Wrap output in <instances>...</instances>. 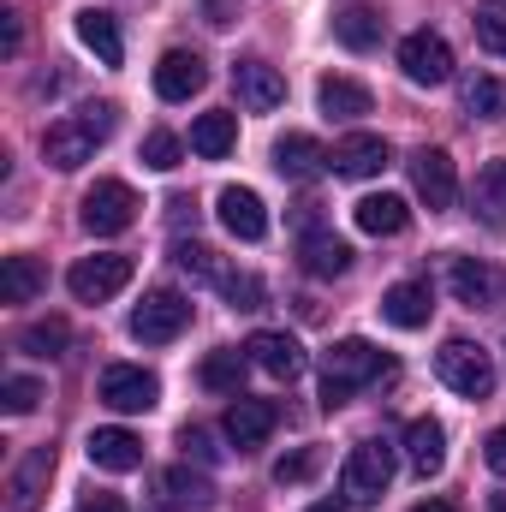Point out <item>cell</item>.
<instances>
[{"mask_svg": "<svg viewBox=\"0 0 506 512\" xmlns=\"http://www.w3.org/2000/svg\"><path fill=\"white\" fill-rule=\"evenodd\" d=\"M108 131H114V102H90L42 131V161L54 173H78L96 155V143H108Z\"/></svg>", "mask_w": 506, "mask_h": 512, "instance_id": "1", "label": "cell"}, {"mask_svg": "<svg viewBox=\"0 0 506 512\" xmlns=\"http://www.w3.org/2000/svg\"><path fill=\"white\" fill-rule=\"evenodd\" d=\"M393 364L381 358L370 340H334L328 352H322V399L328 405H346L358 387H370V382H381Z\"/></svg>", "mask_w": 506, "mask_h": 512, "instance_id": "2", "label": "cell"}, {"mask_svg": "<svg viewBox=\"0 0 506 512\" xmlns=\"http://www.w3.org/2000/svg\"><path fill=\"white\" fill-rule=\"evenodd\" d=\"M393 483V447L387 441H358L340 465V495L346 507H376Z\"/></svg>", "mask_w": 506, "mask_h": 512, "instance_id": "3", "label": "cell"}, {"mask_svg": "<svg viewBox=\"0 0 506 512\" xmlns=\"http://www.w3.org/2000/svg\"><path fill=\"white\" fill-rule=\"evenodd\" d=\"M435 376L453 387L459 399H489L495 393V358L483 346H471V340H447L435 352Z\"/></svg>", "mask_w": 506, "mask_h": 512, "instance_id": "4", "label": "cell"}, {"mask_svg": "<svg viewBox=\"0 0 506 512\" xmlns=\"http://www.w3.org/2000/svg\"><path fill=\"white\" fill-rule=\"evenodd\" d=\"M185 328H191V298H179V292H149L131 310V340H143V346H173Z\"/></svg>", "mask_w": 506, "mask_h": 512, "instance_id": "5", "label": "cell"}, {"mask_svg": "<svg viewBox=\"0 0 506 512\" xmlns=\"http://www.w3.org/2000/svg\"><path fill=\"white\" fill-rule=\"evenodd\" d=\"M137 191L120 185V179H96L90 191H84V227L96 233V239H114V233H126L131 221H137Z\"/></svg>", "mask_w": 506, "mask_h": 512, "instance_id": "6", "label": "cell"}, {"mask_svg": "<svg viewBox=\"0 0 506 512\" xmlns=\"http://www.w3.org/2000/svg\"><path fill=\"white\" fill-rule=\"evenodd\" d=\"M66 286H72V298H78V304H108L114 292H126V286H131V256H120V251L84 256V262H72Z\"/></svg>", "mask_w": 506, "mask_h": 512, "instance_id": "7", "label": "cell"}, {"mask_svg": "<svg viewBox=\"0 0 506 512\" xmlns=\"http://www.w3.org/2000/svg\"><path fill=\"white\" fill-rule=\"evenodd\" d=\"M399 72H405L411 84H423V90L447 84V78H453V48H447V36H435V30H411V36L399 42Z\"/></svg>", "mask_w": 506, "mask_h": 512, "instance_id": "8", "label": "cell"}, {"mask_svg": "<svg viewBox=\"0 0 506 512\" xmlns=\"http://www.w3.org/2000/svg\"><path fill=\"white\" fill-rule=\"evenodd\" d=\"M155 399H161V382L143 364H108L102 370V405L108 411H126L131 417V411H149Z\"/></svg>", "mask_w": 506, "mask_h": 512, "instance_id": "9", "label": "cell"}, {"mask_svg": "<svg viewBox=\"0 0 506 512\" xmlns=\"http://www.w3.org/2000/svg\"><path fill=\"white\" fill-rule=\"evenodd\" d=\"M411 185L429 209H453L459 197V173H453V155L447 149H417L411 155Z\"/></svg>", "mask_w": 506, "mask_h": 512, "instance_id": "10", "label": "cell"}, {"mask_svg": "<svg viewBox=\"0 0 506 512\" xmlns=\"http://www.w3.org/2000/svg\"><path fill=\"white\" fill-rule=\"evenodd\" d=\"M274 423H280V411H274V399H233L227 405V417H221V429H227V441L239 447V453H251V447H262L268 435H274Z\"/></svg>", "mask_w": 506, "mask_h": 512, "instance_id": "11", "label": "cell"}, {"mask_svg": "<svg viewBox=\"0 0 506 512\" xmlns=\"http://www.w3.org/2000/svg\"><path fill=\"white\" fill-rule=\"evenodd\" d=\"M251 364L262 370V376H274V382H298L304 376V346L292 340V334H280V328H262V334H251Z\"/></svg>", "mask_w": 506, "mask_h": 512, "instance_id": "12", "label": "cell"}, {"mask_svg": "<svg viewBox=\"0 0 506 512\" xmlns=\"http://www.w3.org/2000/svg\"><path fill=\"white\" fill-rule=\"evenodd\" d=\"M203 84H209V66L191 48H167L161 54V66H155V96L161 102H191Z\"/></svg>", "mask_w": 506, "mask_h": 512, "instance_id": "13", "label": "cell"}, {"mask_svg": "<svg viewBox=\"0 0 506 512\" xmlns=\"http://www.w3.org/2000/svg\"><path fill=\"white\" fill-rule=\"evenodd\" d=\"M447 286H453V298L459 304H471V310H489L495 298H501V268H489V262H477V256H453L447 262Z\"/></svg>", "mask_w": 506, "mask_h": 512, "instance_id": "14", "label": "cell"}, {"mask_svg": "<svg viewBox=\"0 0 506 512\" xmlns=\"http://www.w3.org/2000/svg\"><path fill=\"white\" fill-rule=\"evenodd\" d=\"M215 215H221V227H227L233 239H245V245L268 239V209H262V197L245 191V185H227V191L215 197Z\"/></svg>", "mask_w": 506, "mask_h": 512, "instance_id": "15", "label": "cell"}, {"mask_svg": "<svg viewBox=\"0 0 506 512\" xmlns=\"http://www.w3.org/2000/svg\"><path fill=\"white\" fill-rule=\"evenodd\" d=\"M233 90H239V102H245L251 114H274V108L286 102V78H280L268 60H239V66H233Z\"/></svg>", "mask_w": 506, "mask_h": 512, "instance_id": "16", "label": "cell"}, {"mask_svg": "<svg viewBox=\"0 0 506 512\" xmlns=\"http://www.w3.org/2000/svg\"><path fill=\"white\" fill-rule=\"evenodd\" d=\"M328 167H334L340 179H376L381 167H387V143H381L376 131H352V137L334 143Z\"/></svg>", "mask_w": 506, "mask_h": 512, "instance_id": "17", "label": "cell"}, {"mask_svg": "<svg viewBox=\"0 0 506 512\" xmlns=\"http://www.w3.org/2000/svg\"><path fill=\"white\" fill-rule=\"evenodd\" d=\"M84 453H90L96 471H114V477H126V471L143 465V441H137L131 429H120V423H114V429H90Z\"/></svg>", "mask_w": 506, "mask_h": 512, "instance_id": "18", "label": "cell"}, {"mask_svg": "<svg viewBox=\"0 0 506 512\" xmlns=\"http://www.w3.org/2000/svg\"><path fill=\"white\" fill-rule=\"evenodd\" d=\"M48 471H54V447H30L12 471V489H6V512H36L42 507V489H48Z\"/></svg>", "mask_w": 506, "mask_h": 512, "instance_id": "19", "label": "cell"}, {"mask_svg": "<svg viewBox=\"0 0 506 512\" xmlns=\"http://www.w3.org/2000/svg\"><path fill=\"white\" fill-rule=\"evenodd\" d=\"M405 459H411L417 477H435V471L447 465V429H441L435 417H411V429H405Z\"/></svg>", "mask_w": 506, "mask_h": 512, "instance_id": "20", "label": "cell"}, {"mask_svg": "<svg viewBox=\"0 0 506 512\" xmlns=\"http://www.w3.org/2000/svg\"><path fill=\"white\" fill-rule=\"evenodd\" d=\"M274 167H280V179H316L328 167V155H322V143L310 131H286L274 143Z\"/></svg>", "mask_w": 506, "mask_h": 512, "instance_id": "21", "label": "cell"}, {"mask_svg": "<svg viewBox=\"0 0 506 512\" xmlns=\"http://www.w3.org/2000/svg\"><path fill=\"white\" fill-rule=\"evenodd\" d=\"M352 221H358V233H370V239H393V233H405L411 209H405V197L376 191V197H364V203L352 209Z\"/></svg>", "mask_w": 506, "mask_h": 512, "instance_id": "22", "label": "cell"}, {"mask_svg": "<svg viewBox=\"0 0 506 512\" xmlns=\"http://www.w3.org/2000/svg\"><path fill=\"white\" fill-rule=\"evenodd\" d=\"M78 42L102 60V66H120L126 60V42H120V24H114V12H96V6H84L78 12Z\"/></svg>", "mask_w": 506, "mask_h": 512, "instance_id": "23", "label": "cell"}, {"mask_svg": "<svg viewBox=\"0 0 506 512\" xmlns=\"http://www.w3.org/2000/svg\"><path fill=\"white\" fill-rule=\"evenodd\" d=\"M429 286L423 280H399V286H387V298H381V322H393V328H423L429 322Z\"/></svg>", "mask_w": 506, "mask_h": 512, "instance_id": "24", "label": "cell"}, {"mask_svg": "<svg viewBox=\"0 0 506 512\" xmlns=\"http://www.w3.org/2000/svg\"><path fill=\"white\" fill-rule=\"evenodd\" d=\"M471 215L483 221V227H506V161H489L483 173H477V185H471Z\"/></svg>", "mask_w": 506, "mask_h": 512, "instance_id": "25", "label": "cell"}, {"mask_svg": "<svg viewBox=\"0 0 506 512\" xmlns=\"http://www.w3.org/2000/svg\"><path fill=\"white\" fill-rule=\"evenodd\" d=\"M298 256H304V268H310L316 280H334V274L352 268V245H346L340 233H304Z\"/></svg>", "mask_w": 506, "mask_h": 512, "instance_id": "26", "label": "cell"}, {"mask_svg": "<svg viewBox=\"0 0 506 512\" xmlns=\"http://www.w3.org/2000/svg\"><path fill=\"white\" fill-rule=\"evenodd\" d=\"M161 495L179 512H209L215 507V483H209L203 471H191V465H173V471L161 477Z\"/></svg>", "mask_w": 506, "mask_h": 512, "instance_id": "27", "label": "cell"}, {"mask_svg": "<svg viewBox=\"0 0 506 512\" xmlns=\"http://www.w3.org/2000/svg\"><path fill=\"white\" fill-rule=\"evenodd\" d=\"M316 102H322V114H328V120H364V114L376 108V102H370V90H364L358 78H322Z\"/></svg>", "mask_w": 506, "mask_h": 512, "instance_id": "28", "label": "cell"}, {"mask_svg": "<svg viewBox=\"0 0 506 512\" xmlns=\"http://www.w3.org/2000/svg\"><path fill=\"white\" fill-rule=\"evenodd\" d=\"M42 286H48V274H42L36 256H6L0 262V304H30Z\"/></svg>", "mask_w": 506, "mask_h": 512, "instance_id": "29", "label": "cell"}, {"mask_svg": "<svg viewBox=\"0 0 506 512\" xmlns=\"http://www.w3.org/2000/svg\"><path fill=\"white\" fill-rule=\"evenodd\" d=\"M233 143H239V120H233V114H203V120L191 126V149H197L203 161L233 155Z\"/></svg>", "mask_w": 506, "mask_h": 512, "instance_id": "30", "label": "cell"}, {"mask_svg": "<svg viewBox=\"0 0 506 512\" xmlns=\"http://www.w3.org/2000/svg\"><path fill=\"white\" fill-rule=\"evenodd\" d=\"M334 36L346 42V48H376L381 42V12H370V6H340L334 12Z\"/></svg>", "mask_w": 506, "mask_h": 512, "instance_id": "31", "label": "cell"}, {"mask_svg": "<svg viewBox=\"0 0 506 512\" xmlns=\"http://www.w3.org/2000/svg\"><path fill=\"white\" fill-rule=\"evenodd\" d=\"M245 364H251V352H209V358H203V370H197V382L209 387V393H239Z\"/></svg>", "mask_w": 506, "mask_h": 512, "instance_id": "32", "label": "cell"}, {"mask_svg": "<svg viewBox=\"0 0 506 512\" xmlns=\"http://www.w3.org/2000/svg\"><path fill=\"white\" fill-rule=\"evenodd\" d=\"M179 268H185L197 286H215V292H221V286H227V274H233L221 256L209 251V245H179Z\"/></svg>", "mask_w": 506, "mask_h": 512, "instance_id": "33", "label": "cell"}, {"mask_svg": "<svg viewBox=\"0 0 506 512\" xmlns=\"http://www.w3.org/2000/svg\"><path fill=\"white\" fill-rule=\"evenodd\" d=\"M465 114H477V120H501L506 114V84L501 78H471V84H465Z\"/></svg>", "mask_w": 506, "mask_h": 512, "instance_id": "34", "label": "cell"}, {"mask_svg": "<svg viewBox=\"0 0 506 512\" xmlns=\"http://www.w3.org/2000/svg\"><path fill=\"white\" fill-rule=\"evenodd\" d=\"M477 42L489 54H506V0H477V18H471Z\"/></svg>", "mask_w": 506, "mask_h": 512, "instance_id": "35", "label": "cell"}, {"mask_svg": "<svg viewBox=\"0 0 506 512\" xmlns=\"http://www.w3.org/2000/svg\"><path fill=\"white\" fill-rule=\"evenodd\" d=\"M0 405H6V417H30L42 405V382L36 376H6L0 382Z\"/></svg>", "mask_w": 506, "mask_h": 512, "instance_id": "36", "label": "cell"}, {"mask_svg": "<svg viewBox=\"0 0 506 512\" xmlns=\"http://www.w3.org/2000/svg\"><path fill=\"white\" fill-rule=\"evenodd\" d=\"M179 155H185V143H179L173 131H149V137H143V167L173 173V167H179Z\"/></svg>", "mask_w": 506, "mask_h": 512, "instance_id": "37", "label": "cell"}, {"mask_svg": "<svg viewBox=\"0 0 506 512\" xmlns=\"http://www.w3.org/2000/svg\"><path fill=\"white\" fill-rule=\"evenodd\" d=\"M18 346L36 352V358H60V352H66V322H36V328L18 334Z\"/></svg>", "mask_w": 506, "mask_h": 512, "instance_id": "38", "label": "cell"}, {"mask_svg": "<svg viewBox=\"0 0 506 512\" xmlns=\"http://www.w3.org/2000/svg\"><path fill=\"white\" fill-rule=\"evenodd\" d=\"M221 292L233 298V310H262V280H256V274H227Z\"/></svg>", "mask_w": 506, "mask_h": 512, "instance_id": "39", "label": "cell"}, {"mask_svg": "<svg viewBox=\"0 0 506 512\" xmlns=\"http://www.w3.org/2000/svg\"><path fill=\"white\" fill-rule=\"evenodd\" d=\"M179 447H185V459H197V465H215V459H221V447H215V435H209V429H185V435H179Z\"/></svg>", "mask_w": 506, "mask_h": 512, "instance_id": "40", "label": "cell"}, {"mask_svg": "<svg viewBox=\"0 0 506 512\" xmlns=\"http://www.w3.org/2000/svg\"><path fill=\"white\" fill-rule=\"evenodd\" d=\"M310 471H316V459H310V453H292V459L274 465V483H304Z\"/></svg>", "mask_w": 506, "mask_h": 512, "instance_id": "41", "label": "cell"}, {"mask_svg": "<svg viewBox=\"0 0 506 512\" xmlns=\"http://www.w3.org/2000/svg\"><path fill=\"white\" fill-rule=\"evenodd\" d=\"M483 459H489V471H495V477H506V429H495V435L483 441Z\"/></svg>", "mask_w": 506, "mask_h": 512, "instance_id": "42", "label": "cell"}, {"mask_svg": "<svg viewBox=\"0 0 506 512\" xmlns=\"http://www.w3.org/2000/svg\"><path fill=\"white\" fill-rule=\"evenodd\" d=\"M78 512H126V501H120V495H108V489H96V495H84V501H78Z\"/></svg>", "mask_w": 506, "mask_h": 512, "instance_id": "43", "label": "cell"}, {"mask_svg": "<svg viewBox=\"0 0 506 512\" xmlns=\"http://www.w3.org/2000/svg\"><path fill=\"white\" fill-rule=\"evenodd\" d=\"M203 6H209V24H215V30H227V24L239 18V0H203Z\"/></svg>", "mask_w": 506, "mask_h": 512, "instance_id": "44", "label": "cell"}, {"mask_svg": "<svg viewBox=\"0 0 506 512\" xmlns=\"http://www.w3.org/2000/svg\"><path fill=\"white\" fill-rule=\"evenodd\" d=\"M0 42H6V54H18V42H24V36H18V18H12V12H0Z\"/></svg>", "mask_w": 506, "mask_h": 512, "instance_id": "45", "label": "cell"}, {"mask_svg": "<svg viewBox=\"0 0 506 512\" xmlns=\"http://www.w3.org/2000/svg\"><path fill=\"white\" fill-rule=\"evenodd\" d=\"M411 512H459V507H453V501H417Z\"/></svg>", "mask_w": 506, "mask_h": 512, "instance_id": "46", "label": "cell"}, {"mask_svg": "<svg viewBox=\"0 0 506 512\" xmlns=\"http://www.w3.org/2000/svg\"><path fill=\"white\" fill-rule=\"evenodd\" d=\"M310 512H346V501H316Z\"/></svg>", "mask_w": 506, "mask_h": 512, "instance_id": "47", "label": "cell"}, {"mask_svg": "<svg viewBox=\"0 0 506 512\" xmlns=\"http://www.w3.org/2000/svg\"><path fill=\"white\" fill-rule=\"evenodd\" d=\"M489 512H506V489H495V495H489Z\"/></svg>", "mask_w": 506, "mask_h": 512, "instance_id": "48", "label": "cell"}]
</instances>
